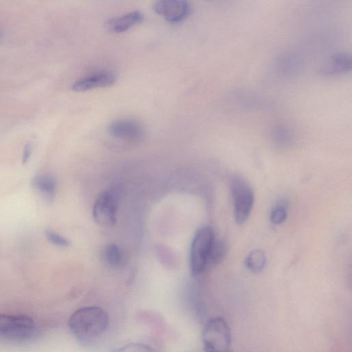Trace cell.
<instances>
[{"label": "cell", "mask_w": 352, "mask_h": 352, "mask_svg": "<svg viewBox=\"0 0 352 352\" xmlns=\"http://www.w3.org/2000/svg\"><path fill=\"white\" fill-rule=\"evenodd\" d=\"M109 324L107 313L98 307H85L75 311L69 318V327L79 340L87 342L102 334Z\"/></svg>", "instance_id": "cell-1"}, {"label": "cell", "mask_w": 352, "mask_h": 352, "mask_svg": "<svg viewBox=\"0 0 352 352\" xmlns=\"http://www.w3.org/2000/svg\"><path fill=\"white\" fill-rule=\"evenodd\" d=\"M41 335L38 324L25 316L0 315V340L27 342L33 341Z\"/></svg>", "instance_id": "cell-2"}, {"label": "cell", "mask_w": 352, "mask_h": 352, "mask_svg": "<svg viewBox=\"0 0 352 352\" xmlns=\"http://www.w3.org/2000/svg\"><path fill=\"white\" fill-rule=\"evenodd\" d=\"M201 340L206 352H230L232 337L230 329L222 317H214L206 323Z\"/></svg>", "instance_id": "cell-3"}, {"label": "cell", "mask_w": 352, "mask_h": 352, "mask_svg": "<svg viewBox=\"0 0 352 352\" xmlns=\"http://www.w3.org/2000/svg\"><path fill=\"white\" fill-rule=\"evenodd\" d=\"M214 239V231L208 226L199 229L195 233L190 250V268L192 275L200 274L207 268Z\"/></svg>", "instance_id": "cell-4"}, {"label": "cell", "mask_w": 352, "mask_h": 352, "mask_svg": "<svg viewBox=\"0 0 352 352\" xmlns=\"http://www.w3.org/2000/svg\"><path fill=\"white\" fill-rule=\"evenodd\" d=\"M233 200L234 217L238 224L244 223L248 219L254 205V192L251 186L242 177L235 175L230 182Z\"/></svg>", "instance_id": "cell-5"}, {"label": "cell", "mask_w": 352, "mask_h": 352, "mask_svg": "<svg viewBox=\"0 0 352 352\" xmlns=\"http://www.w3.org/2000/svg\"><path fill=\"white\" fill-rule=\"evenodd\" d=\"M120 192L116 187H111L100 194L93 207L95 221L104 227L116 223Z\"/></svg>", "instance_id": "cell-6"}, {"label": "cell", "mask_w": 352, "mask_h": 352, "mask_svg": "<svg viewBox=\"0 0 352 352\" xmlns=\"http://www.w3.org/2000/svg\"><path fill=\"white\" fill-rule=\"evenodd\" d=\"M153 10L168 22L177 23L184 21L190 15L191 7L186 1L160 0L154 3Z\"/></svg>", "instance_id": "cell-7"}, {"label": "cell", "mask_w": 352, "mask_h": 352, "mask_svg": "<svg viewBox=\"0 0 352 352\" xmlns=\"http://www.w3.org/2000/svg\"><path fill=\"white\" fill-rule=\"evenodd\" d=\"M109 131L116 138L126 141H135L139 140L144 136V128L137 120L119 119L110 124Z\"/></svg>", "instance_id": "cell-8"}, {"label": "cell", "mask_w": 352, "mask_h": 352, "mask_svg": "<svg viewBox=\"0 0 352 352\" xmlns=\"http://www.w3.org/2000/svg\"><path fill=\"white\" fill-rule=\"evenodd\" d=\"M116 80L115 73L109 70H101L78 79L72 85V89L76 91H85L98 87H109Z\"/></svg>", "instance_id": "cell-9"}, {"label": "cell", "mask_w": 352, "mask_h": 352, "mask_svg": "<svg viewBox=\"0 0 352 352\" xmlns=\"http://www.w3.org/2000/svg\"><path fill=\"white\" fill-rule=\"evenodd\" d=\"M144 14L140 10H133L124 14L109 19L106 22L107 29L113 33H122L140 23Z\"/></svg>", "instance_id": "cell-10"}, {"label": "cell", "mask_w": 352, "mask_h": 352, "mask_svg": "<svg viewBox=\"0 0 352 352\" xmlns=\"http://www.w3.org/2000/svg\"><path fill=\"white\" fill-rule=\"evenodd\" d=\"M32 185L46 199H52L54 197L56 183L52 175L47 173L36 175L32 178Z\"/></svg>", "instance_id": "cell-11"}, {"label": "cell", "mask_w": 352, "mask_h": 352, "mask_svg": "<svg viewBox=\"0 0 352 352\" xmlns=\"http://www.w3.org/2000/svg\"><path fill=\"white\" fill-rule=\"evenodd\" d=\"M246 267L253 273L261 272L266 264V256L261 250H254L250 252L245 260Z\"/></svg>", "instance_id": "cell-12"}, {"label": "cell", "mask_w": 352, "mask_h": 352, "mask_svg": "<svg viewBox=\"0 0 352 352\" xmlns=\"http://www.w3.org/2000/svg\"><path fill=\"white\" fill-rule=\"evenodd\" d=\"M226 252L227 245L226 242L222 239H214L210 252L207 267L215 265L223 261L226 256Z\"/></svg>", "instance_id": "cell-13"}, {"label": "cell", "mask_w": 352, "mask_h": 352, "mask_svg": "<svg viewBox=\"0 0 352 352\" xmlns=\"http://www.w3.org/2000/svg\"><path fill=\"white\" fill-rule=\"evenodd\" d=\"M351 67V57L347 53L336 54L331 63L329 71L331 72H342L350 70Z\"/></svg>", "instance_id": "cell-14"}, {"label": "cell", "mask_w": 352, "mask_h": 352, "mask_svg": "<svg viewBox=\"0 0 352 352\" xmlns=\"http://www.w3.org/2000/svg\"><path fill=\"white\" fill-rule=\"evenodd\" d=\"M287 217V205L283 201H280L273 207L270 212V221L274 225H279L283 223Z\"/></svg>", "instance_id": "cell-15"}, {"label": "cell", "mask_w": 352, "mask_h": 352, "mask_svg": "<svg viewBox=\"0 0 352 352\" xmlns=\"http://www.w3.org/2000/svg\"><path fill=\"white\" fill-rule=\"evenodd\" d=\"M105 256L108 263L112 267H117L121 263L122 254L115 243H110L107 246Z\"/></svg>", "instance_id": "cell-16"}, {"label": "cell", "mask_w": 352, "mask_h": 352, "mask_svg": "<svg viewBox=\"0 0 352 352\" xmlns=\"http://www.w3.org/2000/svg\"><path fill=\"white\" fill-rule=\"evenodd\" d=\"M111 352H160L156 349L144 344L130 343L113 349Z\"/></svg>", "instance_id": "cell-17"}, {"label": "cell", "mask_w": 352, "mask_h": 352, "mask_svg": "<svg viewBox=\"0 0 352 352\" xmlns=\"http://www.w3.org/2000/svg\"><path fill=\"white\" fill-rule=\"evenodd\" d=\"M45 236L47 240L55 245L64 248L69 245V241L66 238L54 231L47 230Z\"/></svg>", "instance_id": "cell-18"}, {"label": "cell", "mask_w": 352, "mask_h": 352, "mask_svg": "<svg viewBox=\"0 0 352 352\" xmlns=\"http://www.w3.org/2000/svg\"><path fill=\"white\" fill-rule=\"evenodd\" d=\"M31 154V147L30 144H27L24 148L23 155V163H25L30 155Z\"/></svg>", "instance_id": "cell-19"}]
</instances>
